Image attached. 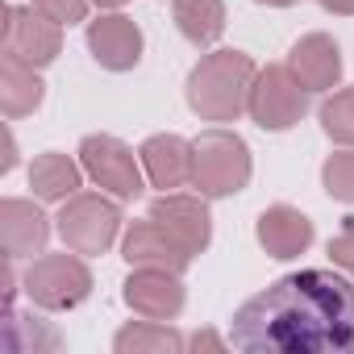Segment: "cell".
Wrapping results in <instances>:
<instances>
[{
  "label": "cell",
  "mask_w": 354,
  "mask_h": 354,
  "mask_svg": "<svg viewBox=\"0 0 354 354\" xmlns=\"http://www.w3.org/2000/svg\"><path fill=\"white\" fill-rule=\"evenodd\" d=\"M288 67H292V75H296L308 92H329V88H337V80H342V50H337V42H333L329 34H304V38L292 46Z\"/></svg>",
  "instance_id": "cell-15"
},
{
  "label": "cell",
  "mask_w": 354,
  "mask_h": 354,
  "mask_svg": "<svg viewBox=\"0 0 354 354\" xmlns=\"http://www.w3.org/2000/svg\"><path fill=\"white\" fill-rule=\"evenodd\" d=\"M42 96H46V84L38 80V67L21 63L13 55L0 59V109H5V117L17 121V117L34 113L42 104Z\"/></svg>",
  "instance_id": "cell-17"
},
{
  "label": "cell",
  "mask_w": 354,
  "mask_h": 354,
  "mask_svg": "<svg viewBox=\"0 0 354 354\" xmlns=\"http://www.w3.org/2000/svg\"><path fill=\"white\" fill-rule=\"evenodd\" d=\"M250 146L230 133V129H205L196 142H192V184L201 188V196L209 201H221V196H234L250 184Z\"/></svg>",
  "instance_id": "cell-3"
},
{
  "label": "cell",
  "mask_w": 354,
  "mask_h": 354,
  "mask_svg": "<svg viewBox=\"0 0 354 354\" xmlns=\"http://www.w3.org/2000/svg\"><path fill=\"white\" fill-rule=\"evenodd\" d=\"M259 5H267V9H292V5H300V0H259Z\"/></svg>",
  "instance_id": "cell-27"
},
{
  "label": "cell",
  "mask_w": 354,
  "mask_h": 354,
  "mask_svg": "<svg viewBox=\"0 0 354 354\" xmlns=\"http://www.w3.org/2000/svg\"><path fill=\"white\" fill-rule=\"evenodd\" d=\"M46 238H50V221H46V213L34 201L9 196L5 205H0V242H5V254L9 259L42 254Z\"/></svg>",
  "instance_id": "cell-14"
},
{
  "label": "cell",
  "mask_w": 354,
  "mask_h": 354,
  "mask_svg": "<svg viewBox=\"0 0 354 354\" xmlns=\"http://www.w3.org/2000/svg\"><path fill=\"white\" fill-rule=\"evenodd\" d=\"M329 263L354 279V225H346V230L329 242Z\"/></svg>",
  "instance_id": "cell-24"
},
{
  "label": "cell",
  "mask_w": 354,
  "mask_h": 354,
  "mask_svg": "<svg viewBox=\"0 0 354 354\" xmlns=\"http://www.w3.org/2000/svg\"><path fill=\"white\" fill-rule=\"evenodd\" d=\"M321 129L337 142V146H354V88L333 92L321 104Z\"/></svg>",
  "instance_id": "cell-21"
},
{
  "label": "cell",
  "mask_w": 354,
  "mask_h": 354,
  "mask_svg": "<svg viewBox=\"0 0 354 354\" xmlns=\"http://www.w3.org/2000/svg\"><path fill=\"white\" fill-rule=\"evenodd\" d=\"M121 296L146 321H175L184 313V300H188L180 275H175V271H158V267H133Z\"/></svg>",
  "instance_id": "cell-10"
},
{
  "label": "cell",
  "mask_w": 354,
  "mask_h": 354,
  "mask_svg": "<svg viewBox=\"0 0 354 354\" xmlns=\"http://www.w3.org/2000/svg\"><path fill=\"white\" fill-rule=\"evenodd\" d=\"M80 162L88 180L113 192L117 201H133L142 192V158L113 133H88L80 142Z\"/></svg>",
  "instance_id": "cell-7"
},
{
  "label": "cell",
  "mask_w": 354,
  "mask_h": 354,
  "mask_svg": "<svg viewBox=\"0 0 354 354\" xmlns=\"http://www.w3.org/2000/svg\"><path fill=\"white\" fill-rule=\"evenodd\" d=\"M325 13H337V17H354V0H317Z\"/></svg>",
  "instance_id": "cell-26"
},
{
  "label": "cell",
  "mask_w": 354,
  "mask_h": 354,
  "mask_svg": "<svg viewBox=\"0 0 354 354\" xmlns=\"http://www.w3.org/2000/svg\"><path fill=\"white\" fill-rule=\"evenodd\" d=\"M88 50L104 71H133L142 63V30L125 13H104L88 21Z\"/></svg>",
  "instance_id": "cell-11"
},
{
  "label": "cell",
  "mask_w": 354,
  "mask_h": 354,
  "mask_svg": "<svg viewBox=\"0 0 354 354\" xmlns=\"http://www.w3.org/2000/svg\"><path fill=\"white\" fill-rule=\"evenodd\" d=\"M146 217H154L175 242H180L192 259L196 254H205L209 250V242H213V217H209V205H205V196H180V192H162L154 205H150V213Z\"/></svg>",
  "instance_id": "cell-9"
},
{
  "label": "cell",
  "mask_w": 354,
  "mask_h": 354,
  "mask_svg": "<svg viewBox=\"0 0 354 354\" xmlns=\"http://www.w3.org/2000/svg\"><path fill=\"white\" fill-rule=\"evenodd\" d=\"M63 50V26L50 21L42 9L34 5H13L9 21H5V55L30 63V67H46L55 63Z\"/></svg>",
  "instance_id": "cell-8"
},
{
  "label": "cell",
  "mask_w": 354,
  "mask_h": 354,
  "mask_svg": "<svg viewBox=\"0 0 354 354\" xmlns=\"http://www.w3.org/2000/svg\"><path fill=\"white\" fill-rule=\"evenodd\" d=\"M121 254H125L129 267H158V271H175V275H184L188 263H192V254L175 242L154 217L129 225V234L121 242Z\"/></svg>",
  "instance_id": "cell-12"
},
{
  "label": "cell",
  "mask_w": 354,
  "mask_h": 354,
  "mask_svg": "<svg viewBox=\"0 0 354 354\" xmlns=\"http://www.w3.org/2000/svg\"><path fill=\"white\" fill-rule=\"evenodd\" d=\"M26 296H30V304L46 308V313L75 308L92 296V271L75 250L34 259V267L26 271Z\"/></svg>",
  "instance_id": "cell-4"
},
{
  "label": "cell",
  "mask_w": 354,
  "mask_h": 354,
  "mask_svg": "<svg viewBox=\"0 0 354 354\" xmlns=\"http://www.w3.org/2000/svg\"><path fill=\"white\" fill-rule=\"evenodd\" d=\"M92 5H100V9H121L125 0H92Z\"/></svg>",
  "instance_id": "cell-28"
},
{
  "label": "cell",
  "mask_w": 354,
  "mask_h": 354,
  "mask_svg": "<svg viewBox=\"0 0 354 354\" xmlns=\"http://www.w3.org/2000/svg\"><path fill=\"white\" fill-rule=\"evenodd\" d=\"M259 246L271 259H296L313 246V221L292 205H271L259 217Z\"/></svg>",
  "instance_id": "cell-16"
},
{
  "label": "cell",
  "mask_w": 354,
  "mask_h": 354,
  "mask_svg": "<svg viewBox=\"0 0 354 354\" xmlns=\"http://www.w3.org/2000/svg\"><path fill=\"white\" fill-rule=\"evenodd\" d=\"M171 13L192 46H213L225 34V0H175Z\"/></svg>",
  "instance_id": "cell-19"
},
{
  "label": "cell",
  "mask_w": 354,
  "mask_h": 354,
  "mask_svg": "<svg viewBox=\"0 0 354 354\" xmlns=\"http://www.w3.org/2000/svg\"><path fill=\"white\" fill-rule=\"evenodd\" d=\"M34 9H42L50 21H59V26H75V21H84L88 17V0H30Z\"/></svg>",
  "instance_id": "cell-23"
},
{
  "label": "cell",
  "mask_w": 354,
  "mask_h": 354,
  "mask_svg": "<svg viewBox=\"0 0 354 354\" xmlns=\"http://www.w3.org/2000/svg\"><path fill=\"white\" fill-rule=\"evenodd\" d=\"M188 346H192V350H225V337H217L213 329H201Z\"/></svg>",
  "instance_id": "cell-25"
},
{
  "label": "cell",
  "mask_w": 354,
  "mask_h": 354,
  "mask_svg": "<svg viewBox=\"0 0 354 354\" xmlns=\"http://www.w3.org/2000/svg\"><path fill=\"white\" fill-rule=\"evenodd\" d=\"M80 167H84V162H71V158L59 154V150L38 154L34 167H30V188H34V196H38V201H71V196L80 192V180H84Z\"/></svg>",
  "instance_id": "cell-18"
},
{
  "label": "cell",
  "mask_w": 354,
  "mask_h": 354,
  "mask_svg": "<svg viewBox=\"0 0 354 354\" xmlns=\"http://www.w3.org/2000/svg\"><path fill=\"white\" fill-rule=\"evenodd\" d=\"M184 333L180 329H171L167 321H133L125 329H117L113 337V350L117 354H175V350H184Z\"/></svg>",
  "instance_id": "cell-20"
},
{
  "label": "cell",
  "mask_w": 354,
  "mask_h": 354,
  "mask_svg": "<svg viewBox=\"0 0 354 354\" xmlns=\"http://www.w3.org/2000/svg\"><path fill=\"white\" fill-rule=\"evenodd\" d=\"M246 113L254 117L259 129L267 133H279V129H292L304 113H308V88L292 75V67L283 63H271L254 75V88H250V104Z\"/></svg>",
  "instance_id": "cell-5"
},
{
  "label": "cell",
  "mask_w": 354,
  "mask_h": 354,
  "mask_svg": "<svg viewBox=\"0 0 354 354\" xmlns=\"http://www.w3.org/2000/svg\"><path fill=\"white\" fill-rule=\"evenodd\" d=\"M142 158V171L150 188H162V192H175L192 180V142H184L180 133H154L142 142L138 150Z\"/></svg>",
  "instance_id": "cell-13"
},
{
  "label": "cell",
  "mask_w": 354,
  "mask_h": 354,
  "mask_svg": "<svg viewBox=\"0 0 354 354\" xmlns=\"http://www.w3.org/2000/svg\"><path fill=\"white\" fill-rule=\"evenodd\" d=\"M230 342L246 354H350L354 279L325 267L283 275L234 313Z\"/></svg>",
  "instance_id": "cell-1"
},
{
  "label": "cell",
  "mask_w": 354,
  "mask_h": 354,
  "mask_svg": "<svg viewBox=\"0 0 354 354\" xmlns=\"http://www.w3.org/2000/svg\"><path fill=\"white\" fill-rule=\"evenodd\" d=\"M321 184L333 201L354 205V146H346L342 154H329L321 167Z\"/></svg>",
  "instance_id": "cell-22"
},
{
  "label": "cell",
  "mask_w": 354,
  "mask_h": 354,
  "mask_svg": "<svg viewBox=\"0 0 354 354\" xmlns=\"http://www.w3.org/2000/svg\"><path fill=\"white\" fill-rule=\"evenodd\" d=\"M117 230H121L117 201L96 196V192H75L71 201H63L59 234L75 254H104L117 242Z\"/></svg>",
  "instance_id": "cell-6"
},
{
  "label": "cell",
  "mask_w": 354,
  "mask_h": 354,
  "mask_svg": "<svg viewBox=\"0 0 354 354\" xmlns=\"http://www.w3.org/2000/svg\"><path fill=\"white\" fill-rule=\"evenodd\" d=\"M254 59L242 50H213L188 75V104L201 121H238L250 104Z\"/></svg>",
  "instance_id": "cell-2"
}]
</instances>
